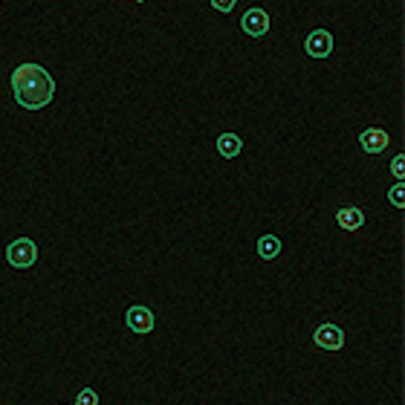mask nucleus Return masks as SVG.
I'll return each mask as SVG.
<instances>
[{
	"mask_svg": "<svg viewBox=\"0 0 405 405\" xmlns=\"http://www.w3.org/2000/svg\"><path fill=\"white\" fill-rule=\"evenodd\" d=\"M12 93L23 110H41L53 102L55 81L41 64H20L12 69Z\"/></svg>",
	"mask_w": 405,
	"mask_h": 405,
	"instance_id": "1",
	"label": "nucleus"
},
{
	"mask_svg": "<svg viewBox=\"0 0 405 405\" xmlns=\"http://www.w3.org/2000/svg\"><path fill=\"white\" fill-rule=\"evenodd\" d=\"M6 260L15 270H29L38 260V246L29 241V237H18V241H12L6 249Z\"/></svg>",
	"mask_w": 405,
	"mask_h": 405,
	"instance_id": "2",
	"label": "nucleus"
},
{
	"mask_svg": "<svg viewBox=\"0 0 405 405\" xmlns=\"http://www.w3.org/2000/svg\"><path fill=\"white\" fill-rule=\"evenodd\" d=\"M313 342L321 350H342L345 347V330L339 324H319L313 333Z\"/></svg>",
	"mask_w": 405,
	"mask_h": 405,
	"instance_id": "3",
	"label": "nucleus"
},
{
	"mask_svg": "<svg viewBox=\"0 0 405 405\" xmlns=\"http://www.w3.org/2000/svg\"><path fill=\"white\" fill-rule=\"evenodd\" d=\"M304 50L310 58H327L333 53V35L327 29H316L310 32L307 41H304Z\"/></svg>",
	"mask_w": 405,
	"mask_h": 405,
	"instance_id": "4",
	"label": "nucleus"
},
{
	"mask_svg": "<svg viewBox=\"0 0 405 405\" xmlns=\"http://www.w3.org/2000/svg\"><path fill=\"white\" fill-rule=\"evenodd\" d=\"M125 324H128L133 333H151L154 324H157V319H154V313H151L148 307L133 304V307L128 310V316H125Z\"/></svg>",
	"mask_w": 405,
	"mask_h": 405,
	"instance_id": "5",
	"label": "nucleus"
},
{
	"mask_svg": "<svg viewBox=\"0 0 405 405\" xmlns=\"http://www.w3.org/2000/svg\"><path fill=\"white\" fill-rule=\"evenodd\" d=\"M241 27H244L246 35L260 38V35L270 32V15H267L264 9H249V12L241 18Z\"/></svg>",
	"mask_w": 405,
	"mask_h": 405,
	"instance_id": "6",
	"label": "nucleus"
},
{
	"mask_svg": "<svg viewBox=\"0 0 405 405\" xmlns=\"http://www.w3.org/2000/svg\"><path fill=\"white\" fill-rule=\"evenodd\" d=\"M359 142H362V148L368 151V154H383L385 148H388V133L383 131V128H368V131H362V136H359Z\"/></svg>",
	"mask_w": 405,
	"mask_h": 405,
	"instance_id": "7",
	"label": "nucleus"
},
{
	"mask_svg": "<svg viewBox=\"0 0 405 405\" xmlns=\"http://www.w3.org/2000/svg\"><path fill=\"white\" fill-rule=\"evenodd\" d=\"M336 223H339V229H345V232H356V229H362L365 214L356 208V206H345V208L336 211Z\"/></svg>",
	"mask_w": 405,
	"mask_h": 405,
	"instance_id": "8",
	"label": "nucleus"
},
{
	"mask_svg": "<svg viewBox=\"0 0 405 405\" xmlns=\"http://www.w3.org/2000/svg\"><path fill=\"white\" fill-rule=\"evenodd\" d=\"M241 148H244V139L237 136V133H220V136H218V154H220L223 159L237 157V154H241Z\"/></svg>",
	"mask_w": 405,
	"mask_h": 405,
	"instance_id": "9",
	"label": "nucleus"
},
{
	"mask_svg": "<svg viewBox=\"0 0 405 405\" xmlns=\"http://www.w3.org/2000/svg\"><path fill=\"white\" fill-rule=\"evenodd\" d=\"M258 255L264 258V260H272L281 255V241L275 234H260L258 237Z\"/></svg>",
	"mask_w": 405,
	"mask_h": 405,
	"instance_id": "10",
	"label": "nucleus"
},
{
	"mask_svg": "<svg viewBox=\"0 0 405 405\" xmlns=\"http://www.w3.org/2000/svg\"><path fill=\"white\" fill-rule=\"evenodd\" d=\"M388 200H391V206H394V208H402V206H405V185H402V182L391 185Z\"/></svg>",
	"mask_w": 405,
	"mask_h": 405,
	"instance_id": "11",
	"label": "nucleus"
},
{
	"mask_svg": "<svg viewBox=\"0 0 405 405\" xmlns=\"http://www.w3.org/2000/svg\"><path fill=\"white\" fill-rule=\"evenodd\" d=\"M391 174L397 177V182H402V177H405V157H402V154L394 157V162H391Z\"/></svg>",
	"mask_w": 405,
	"mask_h": 405,
	"instance_id": "12",
	"label": "nucleus"
},
{
	"mask_svg": "<svg viewBox=\"0 0 405 405\" xmlns=\"http://www.w3.org/2000/svg\"><path fill=\"white\" fill-rule=\"evenodd\" d=\"M99 402V394L93 391V388H84L79 397H76V405H96Z\"/></svg>",
	"mask_w": 405,
	"mask_h": 405,
	"instance_id": "13",
	"label": "nucleus"
},
{
	"mask_svg": "<svg viewBox=\"0 0 405 405\" xmlns=\"http://www.w3.org/2000/svg\"><path fill=\"white\" fill-rule=\"evenodd\" d=\"M208 4H211L214 9H218V12H223V15H226V12H232V9H234L237 0H208Z\"/></svg>",
	"mask_w": 405,
	"mask_h": 405,
	"instance_id": "14",
	"label": "nucleus"
},
{
	"mask_svg": "<svg viewBox=\"0 0 405 405\" xmlns=\"http://www.w3.org/2000/svg\"><path fill=\"white\" fill-rule=\"evenodd\" d=\"M133 4H145V0H133Z\"/></svg>",
	"mask_w": 405,
	"mask_h": 405,
	"instance_id": "15",
	"label": "nucleus"
}]
</instances>
